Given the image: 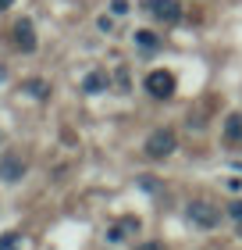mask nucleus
<instances>
[{"label": "nucleus", "mask_w": 242, "mask_h": 250, "mask_svg": "<svg viewBox=\"0 0 242 250\" xmlns=\"http://www.w3.org/2000/svg\"><path fill=\"white\" fill-rule=\"evenodd\" d=\"M135 43H139L143 50H157V47H160L157 32H149V29H139V32H135Z\"/></svg>", "instance_id": "8"}, {"label": "nucleus", "mask_w": 242, "mask_h": 250, "mask_svg": "<svg viewBox=\"0 0 242 250\" xmlns=\"http://www.w3.org/2000/svg\"><path fill=\"white\" fill-rule=\"evenodd\" d=\"M143 7L157 21H178L182 18V4H178V0H143Z\"/></svg>", "instance_id": "4"}, {"label": "nucleus", "mask_w": 242, "mask_h": 250, "mask_svg": "<svg viewBox=\"0 0 242 250\" xmlns=\"http://www.w3.org/2000/svg\"><path fill=\"white\" fill-rule=\"evenodd\" d=\"M146 93L153 100H168L171 93H175V72H168V68H157V72L146 75Z\"/></svg>", "instance_id": "3"}, {"label": "nucleus", "mask_w": 242, "mask_h": 250, "mask_svg": "<svg viewBox=\"0 0 242 250\" xmlns=\"http://www.w3.org/2000/svg\"><path fill=\"white\" fill-rule=\"evenodd\" d=\"M0 250H18V232H4L0 236Z\"/></svg>", "instance_id": "11"}, {"label": "nucleus", "mask_w": 242, "mask_h": 250, "mask_svg": "<svg viewBox=\"0 0 242 250\" xmlns=\"http://www.w3.org/2000/svg\"><path fill=\"white\" fill-rule=\"evenodd\" d=\"M103 86H107V75H103V72L86 75V83H82V89H86V93H96V89H103Z\"/></svg>", "instance_id": "9"}, {"label": "nucleus", "mask_w": 242, "mask_h": 250, "mask_svg": "<svg viewBox=\"0 0 242 250\" xmlns=\"http://www.w3.org/2000/svg\"><path fill=\"white\" fill-rule=\"evenodd\" d=\"M11 4H15V0H0V11H7Z\"/></svg>", "instance_id": "15"}, {"label": "nucleus", "mask_w": 242, "mask_h": 250, "mask_svg": "<svg viewBox=\"0 0 242 250\" xmlns=\"http://www.w3.org/2000/svg\"><path fill=\"white\" fill-rule=\"evenodd\" d=\"M15 43H18L21 54H32V50H36V25H32L29 18H18V21H15Z\"/></svg>", "instance_id": "5"}, {"label": "nucleus", "mask_w": 242, "mask_h": 250, "mask_svg": "<svg viewBox=\"0 0 242 250\" xmlns=\"http://www.w3.org/2000/svg\"><path fill=\"white\" fill-rule=\"evenodd\" d=\"M175 146H178V136H175V129H153L149 132V140H146V157L149 161H164V157H171L175 154Z\"/></svg>", "instance_id": "1"}, {"label": "nucleus", "mask_w": 242, "mask_h": 250, "mask_svg": "<svg viewBox=\"0 0 242 250\" xmlns=\"http://www.w3.org/2000/svg\"><path fill=\"white\" fill-rule=\"evenodd\" d=\"M25 89H29L32 97H43V100L50 97V86H47V83H39V79H29V83H25Z\"/></svg>", "instance_id": "10"}, {"label": "nucleus", "mask_w": 242, "mask_h": 250, "mask_svg": "<svg viewBox=\"0 0 242 250\" xmlns=\"http://www.w3.org/2000/svg\"><path fill=\"white\" fill-rule=\"evenodd\" d=\"M111 7H114V15H125V11H129V0H114Z\"/></svg>", "instance_id": "13"}, {"label": "nucleus", "mask_w": 242, "mask_h": 250, "mask_svg": "<svg viewBox=\"0 0 242 250\" xmlns=\"http://www.w3.org/2000/svg\"><path fill=\"white\" fill-rule=\"evenodd\" d=\"M224 140L228 143H242V111H232L224 118Z\"/></svg>", "instance_id": "7"}, {"label": "nucleus", "mask_w": 242, "mask_h": 250, "mask_svg": "<svg viewBox=\"0 0 242 250\" xmlns=\"http://www.w3.org/2000/svg\"><path fill=\"white\" fill-rule=\"evenodd\" d=\"M0 140H4V136H0Z\"/></svg>", "instance_id": "17"}, {"label": "nucleus", "mask_w": 242, "mask_h": 250, "mask_svg": "<svg viewBox=\"0 0 242 250\" xmlns=\"http://www.w3.org/2000/svg\"><path fill=\"white\" fill-rule=\"evenodd\" d=\"M224 214H232L235 222H242V200H232V204H228V211H224Z\"/></svg>", "instance_id": "12"}, {"label": "nucleus", "mask_w": 242, "mask_h": 250, "mask_svg": "<svg viewBox=\"0 0 242 250\" xmlns=\"http://www.w3.org/2000/svg\"><path fill=\"white\" fill-rule=\"evenodd\" d=\"M186 214H189L192 225H200V229H217V225H221V208H214L210 200H189Z\"/></svg>", "instance_id": "2"}, {"label": "nucleus", "mask_w": 242, "mask_h": 250, "mask_svg": "<svg viewBox=\"0 0 242 250\" xmlns=\"http://www.w3.org/2000/svg\"><path fill=\"white\" fill-rule=\"evenodd\" d=\"M4 79H7V72H4V68H0V83H4Z\"/></svg>", "instance_id": "16"}, {"label": "nucleus", "mask_w": 242, "mask_h": 250, "mask_svg": "<svg viewBox=\"0 0 242 250\" xmlns=\"http://www.w3.org/2000/svg\"><path fill=\"white\" fill-rule=\"evenodd\" d=\"M21 175H25V161H21L18 154H7L4 161H0V179H4V183H21Z\"/></svg>", "instance_id": "6"}, {"label": "nucleus", "mask_w": 242, "mask_h": 250, "mask_svg": "<svg viewBox=\"0 0 242 250\" xmlns=\"http://www.w3.org/2000/svg\"><path fill=\"white\" fill-rule=\"evenodd\" d=\"M139 250H160V243H146V247H139Z\"/></svg>", "instance_id": "14"}]
</instances>
